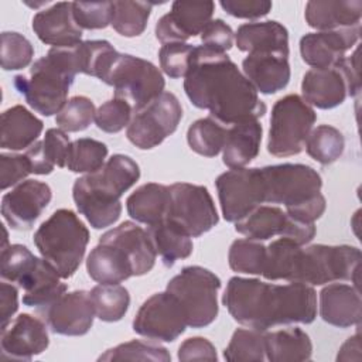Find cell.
<instances>
[{
	"instance_id": "cell-1",
	"label": "cell",
	"mask_w": 362,
	"mask_h": 362,
	"mask_svg": "<svg viewBox=\"0 0 362 362\" xmlns=\"http://www.w3.org/2000/svg\"><path fill=\"white\" fill-rule=\"evenodd\" d=\"M184 90L194 106L209 110L222 124H239L264 116L266 105L257 90L225 54L195 47Z\"/></svg>"
},
{
	"instance_id": "cell-2",
	"label": "cell",
	"mask_w": 362,
	"mask_h": 362,
	"mask_svg": "<svg viewBox=\"0 0 362 362\" xmlns=\"http://www.w3.org/2000/svg\"><path fill=\"white\" fill-rule=\"evenodd\" d=\"M222 303L235 321L259 331L294 322L311 324L317 317V293L300 281L272 284L235 276L226 284Z\"/></svg>"
},
{
	"instance_id": "cell-3",
	"label": "cell",
	"mask_w": 362,
	"mask_h": 362,
	"mask_svg": "<svg viewBox=\"0 0 362 362\" xmlns=\"http://www.w3.org/2000/svg\"><path fill=\"white\" fill-rule=\"evenodd\" d=\"M359 263L361 250L354 246L311 245L303 247L288 238H280L266 246L262 276L270 281H300L310 286L351 280L358 287Z\"/></svg>"
},
{
	"instance_id": "cell-4",
	"label": "cell",
	"mask_w": 362,
	"mask_h": 362,
	"mask_svg": "<svg viewBox=\"0 0 362 362\" xmlns=\"http://www.w3.org/2000/svg\"><path fill=\"white\" fill-rule=\"evenodd\" d=\"M139 178V164L129 156L115 154L95 173L75 180V205L92 228H107L120 218V198Z\"/></svg>"
},
{
	"instance_id": "cell-5",
	"label": "cell",
	"mask_w": 362,
	"mask_h": 362,
	"mask_svg": "<svg viewBox=\"0 0 362 362\" xmlns=\"http://www.w3.org/2000/svg\"><path fill=\"white\" fill-rule=\"evenodd\" d=\"M264 202L281 204L297 221L314 223L325 211L321 175L305 164H274L262 167Z\"/></svg>"
},
{
	"instance_id": "cell-6",
	"label": "cell",
	"mask_w": 362,
	"mask_h": 362,
	"mask_svg": "<svg viewBox=\"0 0 362 362\" xmlns=\"http://www.w3.org/2000/svg\"><path fill=\"white\" fill-rule=\"evenodd\" d=\"M76 74L79 71L75 45L51 48L45 57L33 64L28 76L16 75L13 83L35 112L52 116L66 103Z\"/></svg>"
},
{
	"instance_id": "cell-7",
	"label": "cell",
	"mask_w": 362,
	"mask_h": 362,
	"mask_svg": "<svg viewBox=\"0 0 362 362\" xmlns=\"http://www.w3.org/2000/svg\"><path fill=\"white\" fill-rule=\"evenodd\" d=\"M89 230L71 209H58L34 233V245L62 279L75 274L85 256Z\"/></svg>"
},
{
	"instance_id": "cell-8",
	"label": "cell",
	"mask_w": 362,
	"mask_h": 362,
	"mask_svg": "<svg viewBox=\"0 0 362 362\" xmlns=\"http://www.w3.org/2000/svg\"><path fill=\"white\" fill-rule=\"evenodd\" d=\"M219 288L221 279L201 266L184 267L167 284V291L180 301L191 328H204L216 320Z\"/></svg>"
},
{
	"instance_id": "cell-9",
	"label": "cell",
	"mask_w": 362,
	"mask_h": 362,
	"mask_svg": "<svg viewBox=\"0 0 362 362\" xmlns=\"http://www.w3.org/2000/svg\"><path fill=\"white\" fill-rule=\"evenodd\" d=\"M317 115L301 96L291 93L280 98L270 117L267 151L276 157H290L304 150Z\"/></svg>"
},
{
	"instance_id": "cell-10",
	"label": "cell",
	"mask_w": 362,
	"mask_h": 362,
	"mask_svg": "<svg viewBox=\"0 0 362 362\" xmlns=\"http://www.w3.org/2000/svg\"><path fill=\"white\" fill-rule=\"evenodd\" d=\"M102 82L113 86L115 98L129 102L134 112L163 93L165 86L164 78L154 64L120 52Z\"/></svg>"
},
{
	"instance_id": "cell-11",
	"label": "cell",
	"mask_w": 362,
	"mask_h": 362,
	"mask_svg": "<svg viewBox=\"0 0 362 362\" xmlns=\"http://www.w3.org/2000/svg\"><path fill=\"white\" fill-rule=\"evenodd\" d=\"M181 117L182 107L178 98L164 90L144 107L134 112L126 136L140 150H150L177 130Z\"/></svg>"
},
{
	"instance_id": "cell-12",
	"label": "cell",
	"mask_w": 362,
	"mask_h": 362,
	"mask_svg": "<svg viewBox=\"0 0 362 362\" xmlns=\"http://www.w3.org/2000/svg\"><path fill=\"white\" fill-rule=\"evenodd\" d=\"M165 218L181 226L191 238L211 230L219 221L214 199L204 185L175 182L170 187Z\"/></svg>"
},
{
	"instance_id": "cell-13",
	"label": "cell",
	"mask_w": 362,
	"mask_h": 362,
	"mask_svg": "<svg viewBox=\"0 0 362 362\" xmlns=\"http://www.w3.org/2000/svg\"><path fill=\"white\" fill-rule=\"evenodd\" d=\"M215 187L228 222H238L264 204V182L260 168H230L222 173Z\"/></svg>"
},
{
	"instance_id": "cell-14",
	"label": "cell",
	"mask_w": 362,
	"mask_h": 362,
	"mask_svg": "<svg viewBox=\"0 0 362 362\" xmlns=\"http://www.w3.org/2000/svg\"><path fill=\"white\" fill-rule=\"evenodd\" d=\"M187 327L180 301L167 290L148 297L133 320V331L153 341L173 342Z\"/></svg>"
},
{
	"instance_id": "cell-15",
	"label": "cell",
	"mask_w": 362,
	"mask_h": 362,
	"mask_svg": "<svg viewBox=\"0 0 362 362\" xmlns=\"http://www.w3.org/2000/svg\"><path fill=\"white\" fill-rule=\"evenodd\" d=\"M235 230L252 240H267L274 236L288 238L305 245L315 236V225L294 219L274 205H260L243 219L235 222Z\"/></svg>"
},
{
	"instance_id": "cell-16",
	"label": "cell",
	"mask_w": 362,
	"mask_h": 362,
	"mask_svg": "<svg viewBox=\"0 0 362 362\" xmlns=\"http://www.w3.org/2000/svg\"><path fill=\"white\" fill-rule=\"evenodd\" d=\"M38 313L54 334L68 337L85 335L92 328L96 315L90 293L85 290L64 293Z\"/></svg>"
},
{
	"instance_id": "cell-17",
	"label": "cell",
	"mask_w": 362,
	"mask_h": 362,
	"mask_svg": "<svg viewBox=\"0 0 362 362\" xmlns=\"http://www.w3.org/2000/svg\"><path fill=\"white\" fill-rule=\"evenodd\" d=\"M52 191L48 184L37 180H25L3 195L1 215L10 228L28 230L48 206Z\"/></svg>"
},
{
	"instance_id": "cell-18",
	"label": "cell",
	"mask_w": 362,
	"mask_h": 362,
	"mask_svg": "<svg viewBox=\"0 0 362 362\" xmlns=\"http://www.w3.org/2000/svg\"><path fill=\"white\" fill-rule=\"evenodd\" d=\"M214 1H174L171 11L164 14L156 24V38L164 45L184 42L202 33L212 20Z\"/></svg>"
},
{
	"instance_id": "cell-19",
	"label": "cell",
	"mask_w": 362,
	"mask_h": 362,
	"mask_svg": "<svg viewBox=\"0 0 362 362\" xmlns=\"http://www.w3.org/2000/svg\"><path fill=\"white\" fill-rule=\"evenodd\" d=\"M361 35V24L329 31L308 33L300 40V54L313 68L335 66L345 52L356 45Z\"/></svg>"
},
{
	"instance_id": "cell-20",
	"label": "cell",
	"mask_w": 362,
	"mask_h": 362,
	"mask_svg": "<svg viewBox=\"0 0 362 362\" xmlns=\"http://www.w3.org/2000/svg\"><path fill=\"white\" fill-rule=\"evenodd\" d=\"M48 345L47 325L34 315L20 314L1 329V356L4 359L31 361Z\"/></svg>"
},
{
	"instance_id": "cell-21",
	"label": "cell",
	"mask_w": 362,
	"mask_h": 362,
	"mask_svg": "<svg viewBox=\"0 0 362 362\" xmlns=\"http://www.w3.org/2000/svg\"><path fill=\"white\" fill-rule=\"evenodd\" d=\"M33 30L40 41L52 48H68L82 42V30L75 23L72 1H59L40 10L33 17Z\"/></svg>"
},
{
	"instance_id": "cell-22",
	"label": "cell",
	"mask_w": 362,
	"mask_h": 362,
	"mask_svg": "<svg viewBox=\"0 0 362 362\" xmlns=\"http://www.w3.org/2000/svg\"><path fill=\"white\" fill-rule=\"evenodd\" d=\"M303 99L318 109H332L349 96L348 82L338 65L331 68H311L303 76Z\"/></svg>"
},
{
	"instance_id": "cell-23",
	"label": "cell",
	"mask_w": 362,
	"mask_h": 362,
	"mask_svg": "<svg viewBox=\"0 0 362 362\" xmlns=\"http://www.w3.org/2000/svg\"><path fill=\"white\" fill-rule=\"evenodd\" d=\"M99 242L120 247L129 257L133 276L147 274L156 263V250L146 229L134 222L126 221L119 226L105 232Z\"/></svg>"
},
{
	"instance_id": "cell-24",
	"label": "cell",
	"mask_w": 362,
	"mask_h": 362,
	"mask_svg": "<svg viewBox=\"0 0 362 362\" xmlns=\"http://www.w3.org/2000/svg\"><path fill=\"white\" fill-rule=\"evenodd\" d=\"M242 69L255 89L264 95L283 90L291 76L288 57L277 52H250L242 61Z\"/></svg>"
},
{
	"instance_id": "cell-25",
	"label": "cell",
	"mask_w": 362,
	"mask_h": 362,
	"mask_svg": "<svg viewBox=\"0 0 362 362\" xmlns=\"http://www.w3.org/2000/svg\"><path fill=\"white\" fill-rule=\"evenodd\" d=\"M361 294L358 287L331 283L320 291V315L329 325L348 328L361 322Z\"/></svg>"
},
{
	"instance_id": "cell-26",
	"label": "cell",
	"mask_w": 362,
	"mask_h": 362,
	"mask_svg": "<svg viewBox=\"0 0 362 362\" xmlns=\"http://www.w3.org/2000/svg\"><path fill=\"white\" fill-rule=\"evenodd\" d=\"M305 21L320 31L354 27L361 24V0H311L305 4Z\"/></svg>"
},
{
	"instance_id": "cell-27",
	"label": "cell",
	"mask_w": 362,
	"mask_h": 362,
	"mask_svg": "<svg viewBox=\"0 0 362 362\" xmlns=\"http://www.w3.org/2000/svg\"><path fill=\"white\" fill-rule=\"evenodd\" d=\"M236 47L243 52H277L287 55L288 31L279 21H260L242 24L235 34Z\"/></svg>"
},
{
	"instance_id": "cell-28",
	"label": "cell",
	"mask_w": 362,
	"mask_h": 362,
	"mask_svg": "<svg viewBox=\"0 0 362 362\" xmlns=\"http://www.w3.org/2000/svg\"><path fill=\"white\" fill-rule=\"evenodd\" d=\"M42 122L21 105L8 107L1 113V148L11 151L27 150L42 132Z\"/></svg>"
},
{
	"instance_id": "cell-29",
	"label": "cell",
	"mask_w": 362,
	"mask_h": 362,
	"mask_svg": "<svg viewBox=\"0 0 362 362\" xmlns=\"http://www.w3.org/2000/svg\"><path fill=\"white\" fill-rule=\"evenodd\" d=\"M263 127L257 120L233 124L228 129L222 161L229 168H243L253 161L260 150Z\"/></svg>"
},
{
	"instance_id": "cell-30",
	"label": "cell",
	"mask_w": 362,
	"mask_h": 362,
	"mask_svg": "<svg viewBox=\"0 0 362 362\" xmlns=\"http://www.w3.org/2000/svg\"><path fill=\"white\" fill-rule=\"evenodd\" d=\"M86 270L89 277L100 284H117L133 276L127 255L120 247L102 242L90 250Z\"/></svg>"
},
{
	"instance_id": "cell-31",
	"label": "cell",
	"mask_w": 362,
	"mask_h": 362,
	"mask_svg": "<svg viewBox=\"0 0 362 362\" xmlns=\"http://www.w3.org/2000/svg\"><path fill=\"white\" fill-rule=\"evenodd\" d=\"M168 204L170 188L163 184L147 182L129 195L126 208L130 218L150 226L165 218Z\"/></svg>"
},
{
	"instance_id": "cell-32",
	"label": "cell",
	"mask_w": 362,
	"mask_h": 362,
	"mask_svg": "<svg viewBox=\"0 0 362 362\" xmlns=\"http://www.w3.org/2000/svg\"><path fill=\"white\" fill-rule=\"evenodd\" d=\"M146 230L156 253L161 257L165 267H173L175 262L187 259L192 253L191 236L167 218L150 225Z\"/></svg>"
},
{
	"instance_id": "cell-33",
	"label": "cell",
	"mask_w": 362,
	"mask_h": 362,
	"mask_svg": "<svg viewBox=\"0 0 362 362\" xmlns=\"http://www.w3.org/2000/svg\"><path fill=\"white\" fill-rule=\"evenodd\" d=\"M61 279L45 259H40L35 272L21 287L24 290L23 304L37 308V311L48 307L66 291V284Z\"/></svg>"
},
{
	"instance_id": "cell-34",
	"label": "cell",
	"mask_w": 362,
	"mask_h": 362,
	"mask_svg": "<svg viewBox=\"0 0 362 362\" xmlns=\"http://www.w3.org/2000/svg\"><path fill=\"white\" fill-rule=\"evenodd\" d=\"M266 359L270 362L308 361L313 354V344L301 328H284L264 332Z\"/></svg>"
},
{
	"instance_id": "cell-35",
	"label": "cell",
	"mask_w": 362,
	"mask_h": 362,
	"mask_svg": "<svg viewBox=\"0 0 362 362\" xmlns=\"http://www.w3.org/2000/svg\"><path fill=\"white\" fill-rule=\"evenodd\" d=\"M75 54L79 74L103 81L119 52L106 40H88L75 45Z\"/></svg>"
},
{
	"instance_id": "cell-36",
	"label": "cell",
	"mask_w": 362,
	"mask_h": 362,
	"mask_svg": "<svg viewBox=\"0 0 362 362\" xmlns=\"http://www.w3.org/2000/svg\"><path fill=\"white\" fill-rule=\"evenodd\" d=\"M228 129L214 117L195 120L187 132V141L192 151L204 157L218 156L225 144Z\"/></svg>"
},
{
	"instance_id": "cell-37",
	"label": "cell",
	"mask_w": 362,
	"mask_h": 362,
	"mask_svg": "<svg viewBox=\"0 0 362 362\" xmlns=\"http://www.w3.org/2000/svg\"><path fill=\"white\" fill-rule=\"evenodd\" d=\"M95 314L100 321L116 322L124 317L130 305V294L120 284H99L90 291Z\"/></svg>"
},
{
	"instance_id": "cell-38",
	"label": "cell",
	"mask_w": 362,
	"mask_h": 362,
	"mask_svg": "<svg viewBox=\"0 0 362 362\" xmlns=\"http://www.w3.org/2000/svg\"><path fill=\"white\" fill-rule=\"evenodd\" d=\"M154 3L120 0L113 1L110 25L123 37H137L143 34Z\"/></svg>"
},
{
	"instance_id": "cell-39",
	"label": "cell",
	"mask_w": 362,
	"mask_h": 362,
	"mask_svg": "<svg viewBox=\"0 0 362 362\" xmlns=\"http://www.w3.org/2000/svg\"><path fill=\"white\" fill-rule=\"evenodd\" d=\"M307 154L322 165L337 161L345 148L342 133L329 124H320L313 129L305 141Z\"/></svg>"
},
{
	"instance_id": "cell-40",
	"label": "cell",
	"mask_w": 362,
	"mask_h": 362,
	"mask_svg": "<svg viewBox=\"0 0 362 362\" xmlns=\"http://www.w3.org/2000/svg\"><path fill=\"white\" fill-rule=\"evenodd\" d=\"M40 259L34 256L24 245L14 243L1 247L0 274L3 280L23 287L38 266Z\"/></svg>"
},
{
	"instance_id": "cell-41",
	"label": "cell",
	"mask_w": 362,
	"mask_h": 362,
	"mask_svg": "<svg viewBox=\"0 0 362 362\" xmlns=\"http://www.w3.org/2000/svg\"><path fill=\"white\" fill-rule=\"evenodd\" d=\"M107 147L105 143L82 137L69 144L66 156V168L72 173H95L105 164Z\"/></svg>"
},
{
	"instance_id": "cell-42",
	"label": "cell",
	"mask_w": 362,
	"mask_h": 362,
	"mask_svg": "<svg viewBox=\"0 0 362 362\" xmlns=\"http://www.w3.org/2000/svg\"><path fill=\"white\" fill-rule=\"evenodd\" d=\"M264 332L253 328H238L223 351V358L229 362H262L266 359Z\"/></svg>"
},
{
	"instance_id": "cell-43",
	"label": "cell",
	"mask_w": 362,
	"mask_h": 362,
	"mask_svg": "<svg viewBox=\"0 0 362 362\" xmlns=\"http://www.w3.org/2000/svg\"><path fill=\"white\" fill-rule=\"evenodd\" d=\"M229 266L243 274H262L266 263V246L259 240L236 239L228 253Z\"/></svg>"
},
{
	"instance_id": "cell-44",
	"label": "cell",
	"mask_w": 362,
	"mask_h": 362,
	"mask_svg": "<svg viewBox=\"0 0 362 362\" xmlns=\"http://www.w3.org/2000/svg\"><path fill=\"white\" fill-rule=\"evenodd\" d=\"M98 361H160L170 362L171 355L167 348L154 344L133 339L124 344H120L115 348L107 349Z\"/></svg>"
},
{
	"instance_id": "cell-45",
	"label": "cell",
	"mask_w": 362,
	"mask_h": 362,
	"mask_svg": "<svg viewBox=\"0 0 362 362\" xmlns=\"http://www.w3.org/2000/svg\"><path fill=\"white\" fill-rule=\"evenodd\" d=\"M95 105L86 96H74L57 113L55 123L66 133L82 132L95 120Z\"/></svg>"
},
{
	"instance_id": "cell-46",
	"label": "cell",
	"mask_w": 362,
	"mask_h": 362,
	"mask_svg": "<svg viewBox=\"0 0 362 362\" xmlns=\"http://www.w3.org/2000/svg\"><path fill=\"white\" fill-rule=\"evenodd\" d=\"M34 57V47L21 34L14 31L1 33L0 59L4 71H17L30 65Z\"/></svg>"
},
{
	"instance_id": "cell-47",
	"label": "cell",
	"mask_w": 362,
	"mask_h": 362,
	"mask_svg": "<svg viewBox=\"0 0 362 362\" xmlns=\"http://www.w3.org/2000/svg\"><path fill=\"white\" fill-rule=\"evenodd\" d=\"M113 1H72L75 23L82 30H100L112 23Z\"/></svg>"
},
{
	"instance_id": "cell-48",
	"label": "cell",
	"mask_w": 362,
	"mask_h": 362,
	"mask_svg": "<svg viewBox=\"0 0 362 362\" xmlns=\"http://www.w3.org/2000/svg\"><path fill=\"white\" fill-rule=\"evenodd\" d=\"M133 107L129 102L120 98H113L102 103L95 113V123L98 129L105 133H119L132 120Z\"/></svg>"
},
{
	"instance_id": "cell-49",
	"label": "cell",
	"mask_w": 362,
	"mask_h": 362,
	"mask_svg": "<svg viewBox=\"0 0 362 362\" xmlns=\"http://www.w3.org/2000/svg\"><path fill=\"white\" fill-rule=\"evenodd\" d=\"M194 48L195 47L187 42L164 44L158 51L160 66L163 72L174 79L185 76L191 65Z\"/></svg>"
},
{
	"instance_id": "cell-50",
	"label": "cell",
	"mask_w": 362,
	"mask_h": 362,
	"mask_svg": "<svg viewBox=\"0 0 362 362\" xmlns=\"http://www.w3.org/2000/svg\"><path fill=\"white\" fill-rule=\"evenodd\" d=\"M28 174H31V165L25 154H0V188L3 191L20 184Z\"/></svg>"
},
{
	"instance_id": "cell-51",
	"label": "cell",
	"mask_w": 362,
	"mask_h": 362,
	"mask_svg": "<svg viewBox=\"0 0 362 362\" xmlns=\"http://www.w3.org/2000/svg\"><path fill=\"white\" fill-rule=\"evenodd\" d=\"M204 47L218 52H226L233 45V31L221 18L211 20L201 33Z\"/></svg>"
},
{
	"instance_id": "cell-52",
	"label": "cell",
	"mask_w": 362,
	"mask_h": 362,
	"mask_svg": "<svg viewBox=\"0 0 362 362\" xmlns=\"http://www.w3.org/2000/svg\"><path fill=\"white\" fill-rule=\"evenodd\" d=\"M42 141V148L49 160L51 164L57 167H66V156H68V148H69V137L66 132L61 130L59 127L55 129H48L45 132V137Z\"/></svg>"
},
{
	"instance_id": "cell-53",
	"label": "cell",
	"mask_w": 362,
	"mask_h": 362,
	"mask_svg": "<svg viewBox=\"0 0 362 362\" xmlns=\"http://www.w3.org/2000/svg\"><path fill=\"white\" fill-rule=\"evenodd\" d=\"M221 7L236 18H260L272 10V1L267 0H222Z\"/></svg>"
},
{
	"instance_id": "cell-54",
	"label": "cell",
	"mask_w": 362,
	"mask_h": 362,
	"mask_svg": "<svg viewBox=\"0 0 362 362\" xmlns=\"http://www.w3.org/2000/svg\"><path fill=\"white\" fill-rule=\"evenodd\" d=\"M178 359L187 361H216V349L211 341L202 337L185 339L178 348Z\"/></svg>"
},
{
	"instance_id": "cell-55",
	"label": "cell",
	"mask_w": 362,
	"mask_h": 362,
	"mask_svg": "<svg viewBox=\"0 0 362 362\" xmlns=\"http://www.w3.org/2000/svg\"><path fill=\"white\" fill-rule=\"evenodd\" d=\"M18 308V290L13 283H0V317L1 329L6 328Z\"/></svg>"
},
{
	"instance_id": "cell-56",
	"label": "cell",
	"mask_w": 362,
	"mask_h": 362,
	"mask_svg": "<svg viewBox=\"0 0 362 362\" xmlns=\"http://www.w3.org/2000/svg\"><path fill=\"white\" fill-rule=\"evenodd\" d=\"M341 71L344 72L346 82H348V89H349V96H355L361 90V79H359V59H358V48L354 51L351 57L342 58L337 64Z\"/></svg>"
},
{
	"instance_id": "cell-57",
	"label": "cell",
	"mask_w": 362,
	"mask_h": 362,
	"mask_svg": "<svg viewBox=\"0 0 362 362\" xmlns=\"http://www.w3.org/2000/svg\"><path fill=\"white\" fill-rule=\"evenodd\" d=\"M30 161L31 165V174H38V175H45L51 174L54 170V164L49 163L47 158L44 148H42V141H35L31 147L27 148L24 153Z\"/></svg>"
},
{
	"instance_id": "cell-58",
	"label": "cell",
	"mask_w": 362,
	"mask_h": 362,
	"mask_svg": "<svg viewBox=\"0 0 362 362\" xmlns=\"http://www.w3.org/2000/svg\"><path fill=\"white\" fill-rule=\"evenodd\" d=\"M361 359V338L359 332L349 337L339 348L337 361H359Z\"/></svg>"
}]
</instances>
